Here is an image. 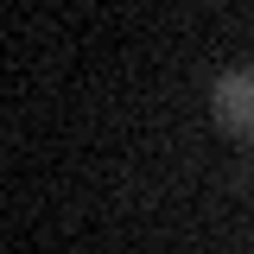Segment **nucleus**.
Masks as SVG:
<instances>
[{
	"label": "nucleus",
	"instance_id": "f257e3e1",
	"mask_svg": "<svg viewBox=\"0 0 254 254\" xmlns=\"http://www.w3.org/2000/svg\"><path fill=\"white\" fill-rule=\"evenodd\" d=\"M216 121L229 133H254V70H235L216 83Z\"/></svg>",
	"mask_w": 254,
	"mask_h": 254
}]
</instances>
